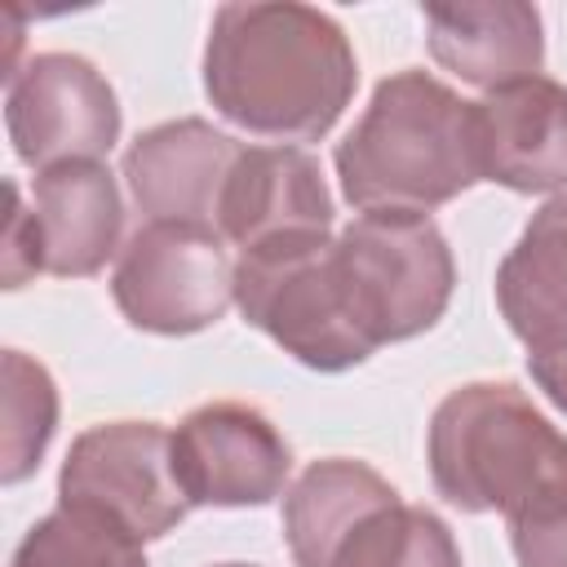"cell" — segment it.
I'll return each instance as SVG.
<instances>
[{"label":"cell","instance_id":"1","mask_svg":"<svg viewBox=\"0 0 567 567\" xmlns=\"http://www.w3.org/2000/svg\"><path fill=\"white\" fill-rule=\"evenodd\" d=\"M359 84L341 22L315 4H221L204 44L213 111L257 137L319 142Z\"/></svg>","mask_w":567,"mask_h":567},{"label":"cell","instance_id":"2","mask_svg":"<svg viewBox=\"0 0 567 567\" xmlns=\"http://www.w3.org/2000/svg\"><path fill=\"white\" fill-rule=\"evenodd\" d=\"M337 177L359 213H430L456 199L483 182L474 102L416 66L385 75L337 142Z\"/></svg>","mask_w":567,"mask_h":567},{"label":"cell","instance_id":"3","mask_svg":"<svg viewBox=\"0 0 567 567\" xmlns=\"http://www.w3.org/2000/svg\"><path fill=\"white\" fill-rule=\"evenodd\" d=\"M434 492L461 514L532 518L567 496V434L509 381H470L430 416Z\"/></svg>","mask_w":567,"mask_h":567},{"label":"cell","instance_id":"4","mask_svg":"<svg viewBox=\"0 0 567 567\" xmlns=\"http://www.w3.org/2000/svg\"><path fill=\"white\" fill-rule=\"evenodd\" d=\"M235 306L244 323L315 372H346L377 350L350 310L337 239L328 230L284 235L239 252Z\"/></svg>","mask_w":567,"mask_h":567},{"label":"cell","instance_id":"5","mask_svg":"<svg viewBox=\"0 0 567 567\" xmlns=\"http://www.w3.org/2000/svg\"><path fill=\"white\" fill-rule=\"evenodd\" d=\"M337 261L363 337L381 350L430 332L456 288V261L425 213H359L337 235Z\"/></svg>","mask_w":567,"mask_h":567},{"label":"cell","instance_id":"6","mask_svg":"<svg viewBox=\"0 0 567 567\" xmlns=\"http://www.w3.org/2000/svg\"><path fill=\"white\" fill-rule=\"evenodd\" d=\"M120 315L159 337L213 328L235 301V261L217 226L146 221L128 235L111 270Z\"/></svg>","mask_w":567,"mask_h":567},{"label":"cell","instance_id":"7","mask_svg":"<svg viewBox=\"0 0 567 567\" xmlns=\"http://www.w3.org/2000/svg\"><path fill=\"white\" fill-rule=\"evenodd\" d=\"M58 505L93 509L137 540L168 536L195 509L173 470V434L155 421H106L84 430L62 461Z\"/></svg>","mask_w":567,"mask_h":567},{"label":"cell","instance_id":"8","mask_svg":"<svg viewBox=\"0 0 567 567\" xmlns=\"http://www.w3.org/2000/svg\"><path fill=\"white\" fill-rule=\"evenodd\" d=\"M4 128L13 155L35 173L102 159L120 142V97L80 53H35L4 75Z\"/></svg>","mask_w":567,"mask_h":567},{"label":"cell","instance_id":"9","mask_svg":"<svg viewBox=\"0 0 567 567\" xmlns=\"http://www.w3.org/2000/svg\"><path fill=\"white\" fill-rule=\"evenodd\" d=\"M173 470L190 505H270L292 474V447L261 408L217 399L173 430Z\"/></svg>","mask_w":567,"mask_h":567},{"label":"cell","instance_id":"10","mask_svg":"<svg viewBox=\"0 0 567 567\" xmlns=\"http://www.w3.org/2000/svg\"><path fill=\"white\" fill-rule=\"evenodd\" d=\"M244 146L199 115L164 120L124 151V182L151 221L213 226L230 168Z\"/></svg>","mask_w":567,"mask_h":567},{"label":"cell","instance_id":"11","mask_svg":"<svg viewBox=\"0 0 567 567\" xmlns=\"http://www.w3.org/2000/svg\"><path fill=\"white\" fill-rule=\"evenodd\" d=\"M483 182L518 195L567 190V89L532 75L474 102Z\"/></svg>","mask_w":567,"mask_h":567},{"label":"cell","instance_id":"12","mask_svg":"<svg viewBox=\"0 0 567 567\" xmlns=\"http://www.w3.org/2000/svg\"><path fill=\"white\" fill-rule=\"evenodd\" d=\"M213 226L239 252L284 235L332 230V195L319 159L297 146H244Z\"/></svg>","mask_w":567,"mask_h":567},{"label":"cell","instance_id":"13","mask_svg":"<svg viewBox=\"0 0 567 567\" xmlns=\"http://www.w3.org/2000/svg\"><path fill=\"white\" fill-rule=\"evenodd\" d=\"M31 221L40 244V270L58 279L97 275L120 252L124 199L102 159H75L35 173Z\"/></svg>","mask_w":567,"mask_h":567},{"label":"cell","instance_id":"14","mask_svg":"<svg viewBox=\"0 0 567 567\" xmlns=\"http://www.w3.org/2000/svg\"><path fill=\"white\" fill-rule=\"evenodd\" d=\"M425 44L443 71L483 93L532 80L545 66L540 9L523 0L425 4Z\"/></svg>","mask_w":567,"mask_h":567},{"label":"cell","instance_id":"15","mask_svg":"<svg viewBox=\"0 0 567 567\" xmlns=\"http://www.w3.org/2000/svg\"><path fill=\"white\" fill-rule=\"evenodd\" d=\"M496 306L527 354L567 350V195L545 199L505 252Z\"/></svg>","mask_w":567,"mask_h":567},{"label":"cell","instance_id":"16","mask_svg":"<svg viewBox=\"0 0 567 567\" xmlns=\"http://www.w3.org/2000/svg\"><path fill=\"white\" fill-rule=\"evenodd\" d=\"M399 492L390 478H381L372 465L350 456H323L310 461L297 483L284 492V540L297 567H332L337 549L350 540V532L394 505Z\"/></svg>","mask_w":567,"mask_h":567},{"label":"cell","instance_id":"17","mask_svg":"<svg viewBox=\"0 0 567 567\" xmlns=\"http://www.w3.org/2000/svg\"><path fill=\"white\" fill-rule=\"evenodd\" d=\"M9 567H151V563L142 554V540L120 523L80 505H58L53 514L27 527Z\"/></svg>","mask_w":567,"mask_h":567},{"label":"cell","instance_id":"18","mask_svg":"<svg viewBox=\"0 0 567 567\" xmlns=\"http://www.w3.org/2000/svg\"><path fill=\"white\" fill-rule=\"evenodd\" d=\"M332 567H461V549L434 509L394 501L350 532Z\"/></svg>","mask_w":567,"mask_h":567},{"label":"cell","instance_id":"19","mask_svg":"<svg viewBox=\"0 0 567 567\" xmlns=\"http://www.w3.org/2000/svg\"><path fill=\"white\" fill-rule=\"evenodd\" d=\"M58 430V385L44 363L22 350H4V439L0 483L13 487L35 474Z\"/></svg>","mask_w":567,"mask_h":567},{"label":"cell","instance_id":"20","mask_svg":"<svg viewBox=\"0 0 567 567\" xmlns=\"http://www.w3.org/2000/svg\"><path fill=\"white\" fill-rule=\"evenodd\" d=\"M509 545L518 567H567V496L532 518H514Z\"/></svg>","mask_w":567,"mask_h":567},{"label":"cell","instance_id":"21","mask_svg":"<svg viewBox=\"0 0 567 567\" xmlns=\"http://www.w3.org/2000/svg\"><path fill=\"white\" fill-rule=\"evenodd\" d=\"M40 270V244L31 208L22 204V186L9 182V221H4V288H22Z\"/></svg>","mask_w":567,"mask_h":567},{"label":"cell","instance_id":"22","mask_svg":"<svg viewBox=\"0 0 567 567\" xmlns=\"http://www.w3.org/2000/svg\"><path fill=\"white\" fill-rule=\"evenodd\" d=\"M527 372L532 381L545 390V399L567 412V350H554V354H527Z\"/></svg>","mask_w":567,"mask_h":567},{"label":"cell","instance_id":"23","mask_svg":"<svg viewBox=\"0 0 567 567\" xmlns=\"http://www.w3.org/2000/svg\"><path fill=\"white\" fill-rule=\"evenodd\" d=\"M217 567H257V563H217Z\"/></svg>","mask_w":567,"mask_h":567}]
</instances>
